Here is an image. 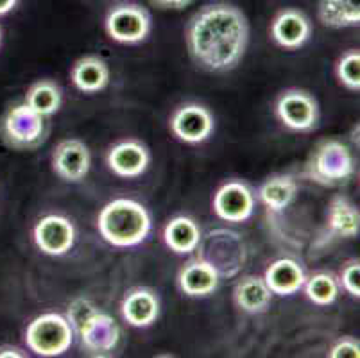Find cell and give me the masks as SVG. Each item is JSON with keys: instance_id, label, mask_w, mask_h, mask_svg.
<instances>
[{"instance_id": "cell-2", "label": "cell", "mask_w": 360, "mask_h": 358, "mask_svg": "<svg viewBox=\"0 0 360 358\" xmlns=\"http://www.w3.org/2000/svg\"><path fill=\"white\" fill-rule=\"evenodd\" d=\"M101 236L113 248H135L149 236L153 221L142 203L135 199H113L101 210L97 217Z\"/></svg>"}, {"instance_id": "cell-7", "label": "cell", "mask_w": 360, "mask_h": 358, "mask_svg": "<svg viewBox=\"0 0 360 358\" xmlns=\"http://www.w3.org/2000/svg\"><path fill=\"white\" fill-rule=\"evenodd\" d=\"M25 344L38 357H61L74 344V330L67 315L47 312L38 315L25 330Z\"/></svg>"}, {"instance_id": "cell-12", "label": "cell", "mask_w": 360, "mask_h": 358, "mask_svg": "<svg viewBox=\"0 0 360 358\" xmlns=\"http://www.w3.org/2000/svg\"><path fill=\"white\" fill-rule=\"evenodd\" d=\"M52 170L67 183H81L91 169V153L79 138H67L52 151Z\"/></svg>"}, {"instance_id": "cell-1", "label": "cell", "mask_w": 360, "mask_h": 358, "mask_svg": "<svg viewBox=\"0 0 360 358\" xmlns=\"http://www.w3.org/2000/svg\"><path fill=\"white\" fill-rule=\"evenodd\" d=\"M185 44L199 68L214 74L230 72L250 45V22L237 6L228 2L205 6L186 24Z\"/></svg>"}, {"instance_id": "cell-4", "label": "cell", "mask_w": 360, "mask_h": 358, "mask_svg": "<svg viewBox=\"0 0 360 358\" xmlns=\"http://www.w3.org/2000/svg\"><path fill=\"white\" fill-rule=\"evenodd\" d=\"M199 258L217 271L221 280H231L248 264V245L240 233L228 228H215L201 235L195 251Z\"/></svg>"}, {"instance_id": "cell-32", "label": "cell", "mask_w": 360, "mask_h": 358, "mask_svg": "<svg viewBox=\"0 0 360 358\" xmlns=\"http://www.w3.org/2000/svg\"><path fill=\"white\" fill-rule=\"evenodd\" d=\"M18 6V0H0V16H6Z\"/></svg>"}, {"instance_id": "cell-14", "label": "cell", "mask_w": 360, "mask_h": 358, "mask_svg": "<svg viewBox=\"0 0 360 358\" xmlns=\"http://www.w3.org/2000/svg\"><path fill=\"white\" fill-rule=\"evenodd\" d=\"M269 32L278 47L285 49V51H297L312 36V24L303 11L287 8L274 16Z\"/></svg>"}, {"instance_id": "cell-13", "label": "cell", "mask_w": 360, "mask_h": 358, "mask_svg": "<svg viewBox=\"0 0 360 358\" xmlns=\"http://www.w3.org/2000/svg\"><path fill=\"white\" fill-rule=\"evenodd\" d=\"M36 248L44 255L63 256L74 248L75 228L70 219L58 213L41 217L32 229Z\"/></svg>"}, {"instance_id": "cell-6", "label": "cell", "mask_w": 360, "mask_h": 358, "mask_svg": "<svg viewBox=\"0 0 360 358\" xmlns=\"http://www.w3.org/2000/svg\"><path fill=\"white\" fill-rule=\"evenodd\" d=\"M47 138V118L25 101L15 103L0 118V140L13 151H36Z\"/></svg>"}, {"instance_id": "cell-8", "label": "cell", "mask_w": 360, "mask_h": 358, "mask_svg": "<svg viewBox=\"0 0 360 358\" xmlns=\"http://www.w3.org/2000/svg\"><path fill=\"white\" fill-rule=\"evenodd\" d=\"M150 13L139 4L115 6L104 18V31L108 38L122 45L142 44L150 34Z\"/></svg>"}, {"instance_id": "cell-20", "label": "cell", "mask_w": 360, "mask_h": 358, "mask_svg": "<svg viewBox=\"0 0 360 358\" xmlns=\"http://www.w3.org/2000/svg\"><path fill=\"white\" fill-rule=\"evenodd\" d=\"M233 301L238 310L257 315L269 310L273 301V292L265 283L264 276H244L233 288Z\"/></svg>"}, {"instance_id": "cell-11", "label": "cell", "mask_w": 360, "mask_h": 358, "mask_svg": "<svg viewBox=\"0 0 360 358\" xmlns=\"http://www.w3.org/2000/svg\"><path fill=\"white\" fill-rule=\"evenodd\" d=\"M255 205H257V197L253 190L242 181H226L217 188L214 196L215 215L224 222H245L251 219L255 213Z\"/></svg>"}, {"instance_id": "cell-18", "label": "cell", "mask_w": 360, "mask_h": 358, "mask_svg": "<svg viewBox=\"0 0 360 358\" xmlns=\"http://www.w3.org/2000/svg\"><path fill=\"white\" fill-rule=\"evenodd\" d=\"M70 79L74 87L83 94H99V91L106 90L108 84H110V65L101 56H83L72 65Z\"/></svg>"}, {"instance_id": "cell-23", "label": "cell", "mask_w": 360, "mask_h": 358, "mask_svg": "<svg viewBox=\"0 0 360 358\" xmlns=\"http://www.w3.org/2000/svg\"><path fill=\"white\" fill-rule=\"evenodd\" d=\"M297 196V181L289 174L267 177L258 188V199L269 212L280 213L292 205Z\"/></svg>"}, {"instance_id": "cell-17", "label": "cell", "mask_w": 360, "mask_h": 358, "mask_svg": "<svg viewBox=\"0 0 360 358\" xmlns=\"http://www.w3.org/2000/svg\"><path fill=\"white\" fill-rule=\"evenodd\" d=\"M122 317L133 328H149L160 317V300L150 288L139 287L126 294L120 305Z\"/></svg>"}, {"instance_id": "cell-24", "label": "cell", "mask_w": 360, "mask_h": 358, "mask_svg": "<svg viewBox=\"0 0 360 358\" xmlns=\"http://www.w3.org/2000/svg\"><path fill=\"white\" fill-rule=\"evenodd\" d=\"M317 15L325 27H359L360 0H321Z\"/></svg>"}, {"instance_id": "cell-28", "label": "cell", "mask_w": 360, "mask_h": 358, "mask_svg": "<svg viewBox=\"0 0 360 358\" xmlns=\"http://www.w3.org/2000/svg\"><path fill=\"white\" fill-rule=\"evenodd\" d=\"M339 285L348 292L352 298H360V262L356 258L348 260L340 271Z\"/></svg>"}, {"instance_id": "cell-27", "label": "cell", "mask_w": 360, "mask_h": 358, "mask_svg": "<svg viewBox=\"0 0 360 358\" xmlns=\"http://www.w3.org/2000/svg\"><path fill=\"white\" fill-rule=\"evenodd\" d=\"M335 75L346 90L360 91V52L359 49H349L337 59Z\"/></svg>"}, {"instance_id": "cell-21", "label": "cell", "mask_w": 360, "mask_h": 358, "mask_svg": "<svg viewBox=\"0 0 360 358\" xmlns=\"http://www.w3.org/2000/svg\"><path fill=\"white\" fill-rule=\"evenodd\" d=\"M201 235L198 222L186 215L170 219L163 228V242L176 255H192L201 241Z\"/></svg>"}, {"instance_id": "cell-19", "label": "cell", "mask_w": 360, "mask_h": 358, "mask_svg": "<svg viewBox=\"0 0 360 358\" xmlns=\"http://www.w3.org/2000/svg\"><path fill=\"white\" fill-rule=\"evenodd\" d=\"M264 280L273 292V295H294L303 288L307 274L300 264L292 258H280L274 260L265 269Z\"/></svg>"}, {"instance_id": "cell-10", "label": "cell", "mask_w": 360, "mask_h": 358, "mask_svg": "<svg viewBox=\"0 0 360 358\" xmlns=\"http://www.w3.org/2000/svg\"><path fill=\"white\" fill-rule=\"evenodd\" d=\"M169 127L179 142L198 146L214 134L215 118L212 111L202 104L186 103L172 111Z\"/></svg>"}, {"instance_id": "cell-29", "label": "cell", "mask_w": 360, "mask_h": 358, "mask_svg": "<svg viewBox=\"0 0 360 358\" xmlns=\"http://www.w3.org/2000/svg\"><path fill=\"white\" fill-rule=\"evenodd\" d=\"M330 358H359L360 344L355 337H342L330 350Z\"/></svg>"}, {"instance_id": "cell-33", "label": "cell", "mask_w": 360, "mask_h": 358, "mask_svg": "<svg viewBox=\"0 0 360 358\" xmlns=\"http://www.w3.org/2000/svg\"><path fill=\"white\" fill-rule=\"evenodd\" d=\"M0 47H2V27H0Z\"/></svg>"}, {"instance_id": "cell-22", "label": "cell", "mask_w": 360, "mask_h": 358, "mask_svg": "<svg viewBox=\"0 0 360 358\" xmlns=\"http://www.w3.org/2000/svg\"><path fill=\"white\" fill-rule=\"evenodd\" d=\"M328 231L335 238H355L360 233V213L346 196L332 197L328 205Z\"/></svg>"}, {"instance_id": "cell-9", "label": "cell", "mask_w": 360, "mask_h": 358, "mask_svg": "<svg viewBox=\"0 0 360 358\" xmlns=\"http://www.w3.org/2000/svg\"><path fill=\"white\" fill-rule=\"evenodd\" d=\"M274 113L287 129L296 131V133L314 131L321 117L316 97L300 88H289L281 91L274 104Z\"/></svg>"}, {"instance_id": "cell-30", "label": "cell", "mask_w": 360, "mask_h": 358, "mask_svg": "<svg viewBox=\"0 0 360 358\" xmlns=\"http://www.w3.org/2000/svg\"><path fill=\"white\" fill-rule=\"evenodd\" d=\"M149 2L158 9H172V11H179V9H185L186 6H191L194 0H149Z\"/></svg>"}, {"instance_id": "cell-3", "label": "cell", "mask_w": 360, "mask_h": 358, "mask_svg": "<svg viewBox=\"0 0 360 358\" xmlns=\"http://www.w3.org/2000/svg\"><path fill=\"white\" fill-rule=\"evenodd\" d=\"M65 315L74 330V337H79L81 346L88 354L104 357L117 350L120 343L119 323L91 301L77 298L68 305Z\"/></svg>"}, {"instance_id": "cell-16", "label": "cell", "mask_w": 360, "mask_h": 358, "mask_svg": "<svg viewBox=\"0 0 360 358\" xmlns=\"http://www.w3.org/2000/svg\"><path fill=\"white\" fill-rule=\"evenodd\" d=\"M221 285L217 271L208 262L194 256L178 272V287L188 298H208Z\"/></svg>"}, {"instance_id": "cell-26", "label": "cell", "mask_w": 360, "mask_h": 358, "mask_svg": "<svg viewBox=\"0 0 360 358\" xmlns=\"http://www.w3.org/2000/svg\"><path fill=\"white\" fill-rule=\"evenodd\" d=\"M301 290H305L307 298L314 305L328 307L339 298L340 285L332 272H316V274L307 278Z\"/></svg>"}, {"instance_id": "cell-15", "label": "cell", "mask_w": 360, "mask_h": 358, "mask_svg": "<svg viewBox=\"0 0 360 358\" xmlns=\"http://www.w3.org/2000/svg\"><path fill=\"white\" fill-rule=\"evenodd\" d=\"M108 169L124 179H133L146 174L150 165V153L139 140H122L111 146L106 156Z\"/></svg>"}, {"instance_id": "cell-31", "label": "cell", "mask_w": 360, "mask_h": 358, "mask_svg": "<svg viewBox=\"0 0 360 358\" xmlns=\"http://www.w3.org/2000/svg\"><path fill=\"white\" fill-rule=\"evenodd\" d=\"M4 357H15V358H22L27 357V353H22L20 347H13V346H2L0 347V358Z\"/></svg>"}, {"instance_id": "cell-25", "label": "cell", "mask_w": 360, "mask_h": 358, "mask_svg": "<svg viewBox=\"0 0 360 358\" xmlns=\"http://www.w3.org/2000/svg\"><path fill=\"white\" fill-rule=\"evenodd\" d=\"M24 101L32 110L49 118L61 110L63 91H61L60 84L54 83L52 79H40L27 88Z\"/></svg>"}, {"instance_id": "cell-5", "label": "cell", "mask_w": 360, "mask_h": 358, "mask_svg": "<svg viewBox=\"0 0 360 358\" xmlns=\"http://www.w3.org/2000/svg\"><path fill=\"white\" fill-rule=\"evenodd\" d=\"M355 174L352 149L339 138H328L314 147L305 165V176L323 186L342 185Z\"/></svg>"}]
</instances>
